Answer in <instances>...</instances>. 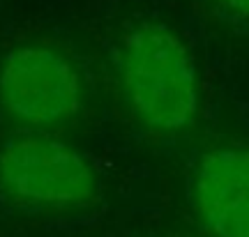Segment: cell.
Listing matches in <instances>:
<instances>
[{"instance_id":"3957f363","label":"cell","mask_w":249,"mask_h":237,"mask_svg":"<svg viewBox=\"0 0 249 237\" xmlns=\"http://www.w3.org/2000/svg\"><path fill=\"white\" fill-rule=\"evenodd\" d=\"M0 102L14 120L53 127L81 106V83L71 62L49 46H18L0 69Z\"/></svg>"},{"instance_id":"277c9868","label":"cell","mask_w":249,"mask_h":237,"mask_svg":"<svg viewBox=\"0 0 249 237\" xmlns=\"http://www.w3.org/2000/svg\"><path fill=\"white\" fill-rule=\"evenodd\" d=\"M194 210L214 237H249V148L224 145L196 161Z\"/></svg>"},{"instance_id":"5b68a950","label":"cell","mask_w":249,"mask_h":237,"mask_svg":"<svg viewBox=\"0 0 249 237\" xmlns=\"http://www.w3.org/2000/svg\"><path fill=\"white\" fill-rule=\"evenodd\" d=\"M224 9H229L242 21H249V0H217Z\"/></svg>"},{"instance_id":"7a4b0ae2","label":"cell","mask_w":249,"mask_h":237,"mask_svg":"<svg viewBox=\"0 0 249 237\" xmlns=\"http://www.w3.org/2000/svg\"><path fill=\"white\" fill-rule=\"evenodd\" d=\"M0 182L21 203L51 210L86 207L99 191L88 159L42 134L14 136L0 148Z\"/></svg>"},{"instance_id":"6da1fadb","label":"cell","mask_w":249,"mask_h":237,"mask_svg":"<svg viewBox=\"0 0 249 237\" xmlns=\"http://www.w3.org/2000/svg\"><path fill=\"white\" fill-rule=\"evenodd\" d=\"M120 76L129 108L148 129L176 134L194 122L198 79L194 60L173 30L141 23L120 49Z\"/></svg>"}]
</instances>
